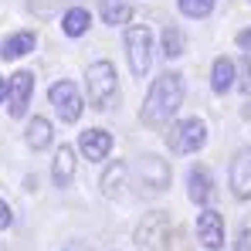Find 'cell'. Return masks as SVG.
<instances>
[{
  "mask_svg": "<svg viewBox=\"0 0 251 251\" xmlns=\"http://www.w3.org/2000/svg\"><path fill=\"white\" fill-rule=\"evenodd\" d=\"M180 102H183V78L176 72H167V75H160L153 82V88L146 92V102H143L139 119L146 126H163L176 116Z\"/></svg>",
  "mask_w": 251,
  "mask_h": 251,
  "instance_id": "6da1fadb",
  "label": "cell"
},
{
  "mask_svg": "<svg viewBox=\"0 0 251 251\" xmlns=\"http://www.w3.org/2000/svg\"><path fill=\"white\" fill-rule=\"evenodd\" d=\"M85 92H88V102L99 109V112H105V109H112L116 105V95H119V78H116V68H112V61H92L88 68H85Z\"/></svg>",
  "mask_w": 251,
  "mask_h": 251,
  "instance_id": "7a4b0ae2",
  "label": "cell"
},
{
  "mask_svg": "<svg viewBox=\"0 0 251 251\" xmlns=\"http://www.w3.org/2000/svg\"><path fill=\"white\" fill-rule=\"evenodd\" d=\"M173 221L167 210H150L143 214L136 227V251H170L173 248Z\"/></svg>",
  "mask_w": 251,
  "mask_h": 251,
  "instance_id": "3957f363",
  "label": "cell"
},
{
  "mask_svg": "<svg viewBox=\"0 0 251 251\" xmlns=\"http://www.w3.org/2000/svg\"><path fill=\"white\" fill-rule=\"evenodd\" d=\"M126 58H129V68L136 78H143L153 65V31L136 24L126 31Z\"/></svg>",
  "mask_w": 251,
  "mask_h": 251,
  "instance_id": "277c9868",
  "label": "cell"
},
{
  "mask_svg": "<svg viewBox=\"0 0 251 251\" xmlns=\"http://www.w3.org/2000/svg\"><path fill=\"white\" fill-rule=\"evenodd\" d=\"M204 143H207V126L201 123V119H180L167 136V146L173 153H180V156L197 153Z\"/></svg>",
  "mask_w": 251,
  "mask_h": 251,
  "instance_id": "5b68a950",
  "label": "cell"
},
{
  "mask_svg": "<svg viewBox=\"0 0 251 251\" xmlns=\"http://www.w3.org/2000/svg\"><path fill=\"white\" fill-rule=\"evenodd\" d=\"M51 105L58 112V119L65 123H78L82 116V92L75 82H54L51 85Z\"/></svg>",
  "mask_w": 251,
  "mask_h": 251,
  "instance_id": "8992f818",
  "label": "cell"
},
{
  "mask_svg": "<svg viewBox=\"0 0 251 251\" xmlns=\"http://www.w3.org/2000/svg\"><path fill=\"white\" fill-rule=\"evenodd\" d=\"M136 176H139V187L150 194H163L170 187V167L160 156H143L136 163Z\"/></svg>",
  "mask_w": 251,
  "mask_h": 251,
  "instance_id": "52a82bcc",
  "label": "cell"
},
{
  "mask_svg": "<svg viewBox=\"0 0 251 251\" xmlns=\"http://www.w3.org/2000/svg\"><path fill=\"white\" fill-rule=\"evenodd\" d=\"M31 92H34V75L31 72H17L14 78H10V95H7V112L14 116V119H21L24 112H27V105H31Z\"/></svg>",
  "mask_w": 251,
  "mask_h": 251,
  "instance_id": "ba28073f",
  "label": "cell"
},
{
  "mask_svg": "<svg viewBox=\"0 0 251 251\" xmlns=\"http://www.w3.org/2000/svg\"><path fill=\"white\" fill-rule=\"evenodd\" d=\"M227 180H231V194H234L238 201H251V146H245V150L234 156Z\"/></svg>",
  "mask_w": 251,
  "mask_h": 251,
  "instance_id": "9c48e42d",
  "label": "cell"
},
{
  "mask_svg": "<svg viewBox=\"0 0 251 251\" xmlns=\"http://www.w3.org/2000/svg\"><path fill=\"white\" fill-rule=\"evenodd\" d=\"M197 241L207 251H217L224 245V221H221L217 210H204V214L197 217Z\"/></svg>",
  "mask_w": 251,
  "mask_h": 251,
  "instance_id": "30bf717a",
  "label": "cell"
},
{
  "mask_svg": "<svg viewBox=\"0 0 251 251\" xmlns=\"http://www.w3.org/2000/svg\"><path fill=\"white\" fill-rule=\"evenodd\" d=\"M78 143H82V153L92 163H102L112 153V136L105 129H85L82 136H78Z\"/></svg>",
  "mask_w": 251,
  "mask_h": 251,
  "instance_id": "8fae6325",
  "label": "cell"
},
{
  "mask_svg": "<svg viewBox=\"0 0 251 251\" xmlns=\"http://www.w3.org/2000/svg\"><path fill=\"white\" fill-rule=\"evenodd\" d=\"M187 190H190V201L207 207L210 197H214V180H210V170L207 167H194L190 176H187Z\"/></svg>",
  "mask_w": 251,
  "mask_h": 251,
  "instance_id": "7c38bea8",
  "label": "cell"
},
{
  "mask_svg": "<svg viewBox=\"0 0 251 251\" xmlns=\"http://www.w3.org/2000/svg\"><path fill=\"white\" fill-rule=\"evenodd\" d=\"M51 180L58 187H72V180H75V150L72 146H58L54 163H51Z\"/></svg>",
  "mask_w": 251,
  "mask_h": 251,
  "instance_id": "4fadbf2b",
  "label": "cell"
},
{
  "mask_svg": "<svg viewBox=\"0 0 251 251\" xmlns=\"http://www.w3.org/2000/svg\"><path fill=\"white\" fill-rule=\"evenodd\" d=\"M126 183H129L126 163H109V167L102 170V176H99V187H102L105 197H119V194L126 190Z\"/></svg>",
  "mask_w": 251,
  "mask_h": 251,
  "instance_id": "5bb4252c",
  "label": "cell"
},
{
  "mask_svg": "<svg viewBox=\"0 0 251 251\" xmlns=\"http://www.w3.org/2000/svg\"><path fill=\"white\" fill-rule=\"evenodd\" d=\"M238 82V68H234V61L231 58H217L214 61V68H210V88L217 92V95H224V92H231Z\"/></svg>",
  "mask_w": 251,
  "mask_h": 251,
  "instance_id": "9a60e30c",
  "label": "cell"
},
{
  "mask_svg": "<svg viewBox=\"0 0 251 251\" xmlns=\"http://www.w3.org/2000/svg\"><path fill=\"white\" fill-rule=\"evenodd\" d=\"M34 44H38V38H34L31 31H17V34H10V38L3 41L0 58H3V61H17V58L31 54V51H34Z\"/></svg>",
  "mask_w": 251,
  "mask_h": 251,
  "instance_id": "2e32d148",
  "label": "cell"
},
{
  "mask_svg": "<svg viewBox=\"0 0 251 251\" xmlns=\"http://www.w3.org/2000/svg\"><path fill=\"white\" fill-rule=\"evenodd\" d=\"M27 146L31 150H44V146H51V139H54V126L48 123L44 116H34L31 123H27Z\"/></svg>",
  "mask_w": 251,
  "mask_h": 251,
  "instance_id": "e0dca14e",
  "label": "cell"
},
{
  "mask_svg": "<svg viewBox=\"0 0 251 251\" xmlns=\"http://www.w3.org/2000/svg\"><path fill=\"white\" fill-rule=\"evenodd\" d=\"M88 27H92V14H88L85 7H72V10L65 14V21H61V31H65L68 38H82Z\"/></svg>",
  "mask_w": 251,
  "mask_h": 251,
  "instance_id": "ac0fdd59",
  "label": "cell"
},
{
  "mask_svg": "<svg viewBox=\"0 0 251 251\" xmlns=\"http://www.w3.org/2000/svg\"><path fill=\"white\" fill-rule=\"evenodd\" d=\"M102 21L105 24H112V27H119V24H126L129 17H132V7L126 3V0H102Z\"/></svg>",
  "mask_w": 251,
  "mask_h": 251,
  "instance_id": "d6986e66",
  "label": "cell"
},
{
  "mask_svg": "<svg viewBox=\"0 0 251 251\" xmlns=\"http://www.w3.org/2000/svg\"><path fill=\"white\" fill-rule=\"evenodd\" d=\"M187 48V38L176 31V27H167L163 31V58H180Z\"/></svg>",
  "mask_w": 251,
  "mask_h": 251,
  "instance_id": "ffe728a7",
  "label": "cell"
},
{
  "mask_svg": "<svg viewBox=\"0 0 251 251\" xmlns=\"http://www.w3.org/2000/svg\"><path fill=\"white\" fill-rule=\"evenodd\" d=\"M176 7H180L183 17L201 21V17H207L210 10H214V0H176Z\"/></svg>",
  "mask_w": 251,
  "mask_h": 251,
  "instance_id": "44dd1931",
  "label": "cell"
},
{
  "mask_svg": "<svg viewBox=\"0 0 251 251\" xmlns=\"http://www.w3.org/2000/svg\"><path fill=\"white\" fill-rule=\"evenodd\" d=\"M238 88L245 92V95H251V54L241 61V75H238Z\"/></svg>",
  "mask_w": 251,
  "mask_h": 251,
  "instance_id": "7402d4cb",
  "label": "cell"
},
{
  "mask_svg": "<svg viewBox=\"0 0 251 251\" xmlns=\"http://www.w3.org/2000/svg\"><path fill=\"white\" fill-rule=\"evenodd\" d=\"M234 251H251V227H245V231L238 234V241H234Z\"/></svg>",
  "mask_w": 251,
  "mask_h": 251,
  "instance_id": "603a6c76",
  "label": "cell"
},
{
  "mask_svg": "<svg viewBox=\"0 0 251 251\" xmlns=\"http://www.w3.org/2000/svg\"><path fill=\"white\" fill-rule=\"evenodd\" d=\"M10 221H14V214H10V207L0 201V231H7V227H10Z\"/></svg>",
  "mask_w": 251,
  "mask_h": 251,
  "instance_id": "cb8c5ba5",
  "label": "cell"
},
{
  "mask_svg": "<svg viewBox=\"0 0 251 251\" xmlns=\"http://www.w3.org/2000/svg\"><path fill=\"white\" fill-rule=\"evenodd\" d=\"M238 48H241V51H248V54H251V27H248V31H241V34H238Z\"/></svg>",
  "mask_w": 251,
  "mask_h": 251,
  "instance_id": "d4e9b609",
  "label": "cell"
},
{
  "mask_svg": "<svg viewBox=\"0 0 251 251\" xmlns=\"http://www.w3.org/2000/svg\"><path fill=\"white\" fill-rule=\"evenodd\" d=\"M10 95V78H0V102Z\"/></svg>",
  "mask_w": 251,
  "mask_h": 251,
  "instance_id": "484cf974",
  "label": "cell"
},
{
  "mask_svg": "<svg viewBox=\"0 0 251 251\" xmlns=\"http://www.w3.org/2000/svg\"><path fill=\"white\" fill-rule=\"evenodd\" d=\"M65 251H88V248H85V245H68Z\"/></svg>",
  "mask_w": 251,
  "mask_h": 251,
  "instance_id": "4316f807",
  "label": "cell"
}]
</instances>
